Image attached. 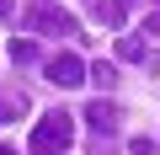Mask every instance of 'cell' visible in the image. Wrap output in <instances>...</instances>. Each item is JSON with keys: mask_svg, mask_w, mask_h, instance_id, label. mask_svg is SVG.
Returning <instances> with one entry per match:
<instances>
[{"mask_svg": "<svg viewBox=\"0 0 160 155\" xmlns=\"http://www.w3.org/2000/svg\"><path fill=\"white\" fill-rule=\"evenodd\" d=\"M32 155H64L69 144H75V118L69 112H43L38 123H32Z\"/></svg>", "mask_w": 160, "mask_h": 155, "instance_id": "cell-1", "label": "cell"}, {"mask_svg": "<svg viewBox=\"0 0 160 155\" xmlns=\"http://www.w3.org/2000/svg\"><path fill=\"white\" fill-rule=\"evenodd\" d=\"M27 32H43V38H80V22L59 6H48V0H38V6L27 11Z\"/></svg>", "mask_w": 160, "mask_h": 155, "instance_id": "cell-2", "label": "cell"}, {"mask_svg": "<svg viewBox=\"0 0 160 155\" xmlns=\"http://www.w3.org/2000/svg\"><path fill=\"white\" fill-rule=\"evenodd\" d=\"M43 75H48V80L53 86H80V80H86V64H80V54H53V59H43Z\"/></svg>", "mask_w": 160, "mask_h": 155, "instance_id": "cell-3", "label": "cell"}, {"mask_svg": "<svg viewBox=\"0 0 160 155\" xmlns=\"http://www.w3.org/2000/svg\"><path fill=\"white\" fill-rule=\"evenodd\" d=\"M80 118H86L91 128H96V139H112L118 134V123H123V112H118V102H86V112H80Z\"/></svg>", "mask_w": 160, "mask_h": 155, "instance_id": "cell-4", "label": "cell"}, {"mask_svg": "<svg viewBox=\"0 0 160 155\" xmlns=\"http://www.w3.org/2000/svg\"><path fill=\"white\" fill-rule=\"evenodd\" d=\"M118 59H128V64H144V70H155V64H160V59H155V48H149L144 38H128V32L118 38Z\"/></svg>", "mask_w": 160, "mask_h": 155, "instance_id": "cell-5", "label": "cell"}, {"mask_svg": "<svg viewBox=\"0 0 160 155\" xmlns=\"http://www.w3.org/2000/svg\"><path fill=\"white\" fill-rule=\"evenodd\" d=\"M86 80H96V91H112V86H118V64H107V59H96V64L86 70Z\"/></svg>", "mask_w": 160, "mask_h": 155, "instance_id": "cell-6", "label": "cell"}, {"mask_svg": "<svg viewBox=\"0 0 160 155\" xmlns=\"http://www.w3.org/2000/svg\"><path fill=\"white\" fill-rule=\"evenodd\" d=\"M11 64H38V43L32 38H11Z\"/></svg>", "mask_w": 160, "mask_h": 155, "instance_id": "cell-7", "label": "cell"}, {"mask_svg": "<svg viewBox=\"0 0 160 155\" xmlns=\"http://www.w3.org/2000/svg\"><path fill=\"white\" fill-rule=\"evenodd\" d=\"M96 22H107V27H123V0H96Z\"/></svg>", "mask_w": 160, "mask_h": 155, "instance_id": "cell-8", "label": "cell"}, {"mask_svg": "<svg viewBox=\"0 0 160 155\" xmlns=\"http://www.w3.org/2000/svg\"><path fill=\"white\" fill-rule=\"evenodd\" d=\"M16 112H22V96H6V102H0V123H11Z\"/></svg>", "mask_w": 160, "mask_h": 155, "instance_id": "cell-9", "label": "cell"}, {"mask_svg": "<svg viewBox=\"0 0 160 155\" xmlns=\"http://www.w3.org/2000/svg\"><path fill=\"white\" fill-rule=\"evenodd\" d=\"M144 32H155V38H160V16H149V22H144Z\"/></svg>", "mask_w": 160, "mask_h": 155, "instance_id": "cell-10", "label": "cell"}, {"mask_svg": "<svg viewBox=\"0 0 160 155\" xmlns=\"http://www.w3.org/2000/svg\"><path fill=\"white\" fill-rule=\"evenodd\" d=\"M91 155H112V144H102V139H96V150H91Z\"/></svg>", "mask_w": 160, "mask_h": 155, "instance_id": "cell-11", "label": "cell"}, {"mask_svg": "<svg viewBox=\"0 0 160 155\" xmlns=\"http://www.w3.org/2000/svg\"><path fill=\"white\" fill-rule=\"evenodd\" d=\"M0 16H11V0H0Z\"/></svg>", "mask_w": 160, "mask_h": 155, "instance_id": "cell-12", "label": "cell"}, {"mask_svg": "<svg viewBox=\"0 0 160 155\" xmlns=\"http://www.w3.org/2000/svg\"><path fill=\"white\" fill-rule=\"evenodd\" d=\"M0 155H16V150H6V144H0Z\"/></svg>", "mask_w": 160, "mask_h": 155, "instance_id": "cell-13", "label": "cell"}, {"mask_svg": "<svg viewBox=\"0 0 160 155\" xmlns=\"http://www.w3.org/2000/svg\"><path fill=\"white\" fill-rule=\"evenodd\" d=\"M123 6H128V0H123ZM149 6H160V0H149Z\"/></svg>", "mask_w": 160, "mask_h": 155, "instance_id": "cell-14", "label": "cell"}]
</instances>
